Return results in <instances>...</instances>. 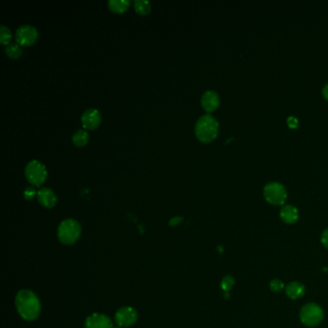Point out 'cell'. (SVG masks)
<instances>
[{"label": "cell", "mask_w": 328, "mask_h": 328, "mask_svg": "<svg viewBox=\"0 0 328 328\" xmlns=\"http://www.w3.org/2000/svg\"><path fill=\"white\" fill-rule=\"evenodd\" d=\"M16 307L19 316L27 322L37 320L42 311L41 301L38 295L28 289L20 290L17 293Z\"/></svg>", "instance_id": "6da1fadb"}, {"label": "cell", "mask_w": 328, "mask_h": 328, "mask_svg": "<svg viewBox=\"0 0 328 328\" xmlns=\"http://www.w3.org/2000/svg\"><path fill=\"white\" fill-rule=\"evenodd\" d=\"M194 133L202 142H210L217 138L219 133V122L211 115L201 116L195 123Z\"/></svg>", "instance_id": "7a4b0ae2"}, {"label": "cell", "mask_w": 328, "mask_h": 328, "mask_svg": "<svg viewBox=\"0 0 328 328\" xmlns=\"http://www.w3.org/2000/svg\"><path fill=\"white\" fill-rule=\"evenodd\" d=\"M81 225L74 219H67L63 221L57 230L59 241L64 244H72L81 236Z\"/></svg>", "instance_id": "3957f363"}, {"label": "cell", "mask_w": 328, "mask_h": 328, "mask_svg": "<svg viewBox=\"0 0 328 328\" xmlns=\"http://www.w3.org/2000/svg\"><path fill=\"white\" fill-rule=\"evenodd\" d=\"M325 314L323 308L314 302L304 305L299 313L301 323L308 328H315L319 326L323 322Z\"/></svg>", "instance_id": "277c9868"}, {"label": "cell", "mask_w": 328, "mask_h": 328, "mask_svg": "<svg viewBox=\"0 0 328 328\" xmlns=\"http://www.w3.org/2000/svg\"><path fill=\"white\" fill-rule=\"evenodd\" d=\"M25 177L28 182L35 187L42 185L47 176V171L46 166L39 160H32L25 166Z\"/></svg>", "instance_id": "5b68a950"}, {"label": "cell", "mask_w": 328, "mask_h": 328, "mask_svg": "<svg viewBox=\"0 0 328 328\" xmlns=\"http://www.w3.org/2000/svg\"><path fill=\"white\" fill-rule=\"evenodd\" d=\"M264 197L273 205H283L287 199V190L279 182H270L264 187Z\"/></svg>", "instance_id": "8992f818"}, {"label": "cell", "mask_w": 328, "mask_h": 328, "mask_svg": "<svg viewBox=\"0 0 328 328\" xmlns=\"http://www.w3.org/2000/svg\"><path fill=\"white\" fill-rule=\"evenodd\" d=\"M38 30L31 24H23L19 26L16 31V40L18 45L28 47L33 45L38 39Z\"/></svg>", "instance_id": "52a82bcc"}, {"label": "cell", "mask_w": 328, "mask_h": 328, "mask_svg": "<svg viewBox=\"0 0 328 328\" xmlns=\"http://www.w3.org/2000/svg\"><path fill=\"white\" fill-rule=\"evenodd\" d=\"M115 320L120 328H129L137 322L138 313L133 307L124 306L117 311Z\"/></svg>", "instance_id": "ba28073f"}, {"label": "cell", "mask_w": 328, "mask_h": 328, "mask_svg": "<svg viewBox=\"0 0 328 328\" xmlns=\"http://www.w3.org/2000/svg\"><path fill=\"white\" fill-rule=\"evenodd\" d=\"M81 121L84 129L94 130L98 127L101 121V114L95 108H89L82 114Z\"/></svg>", "instance_id": "9c48e42d"}, {"label": "cell", "mask_w": 328, "mask_h": 328, "mask_svg": "<svg viewBox=\"0 0 328 328\" xmlns=\"http://www.w3.org/2000/svg\"><path fill=\"white\" fill-rule=\"evenodd\" d=\"M85 328H114V325L108 316L100 313H94L87 318Z\"/></svg>", "instance_id": "30bf717a"}, {"label": "cell", "mask_w": 328, "mask_h": 328, "mask_svg": "<svg viewBox=\"0 0 328 328\" xmlns=\"http://www.w3.org/2000/svg\"><path fill=\"white\" fill-rule=\"evenodd\" d=\"M37 197H38L39 203L43 207L48 208V209L54 207L57 202V196H56L54 190L47 187L41 188L40 190H38Z\"/></svg>", "instance_id": "8fae6325"}, {"label": "cell", "mask_w": 328, "mask_h": 328, "mask_svg": "<svg viewBox=\"0 0 328 328\" xmlns=\"http://www.w3.org/2000/svg\"><path fill=\"white\" fill-rule=\"evenodd\" d=\"M200 102L201 106L207 113H212L220 105V96L215 91L209 90L202 94Z\"/></svg>", "instance_id": "7c38bea8"}, {"label": "cell", "mask_w": 328, "mask_h": 328, "mask_svg": "<svg viewBox=\"0 0 328 328\" xmlns=\"http://www.w3.org/2000/svg\"><path fill=\"white\" fill-rule=\"evenodd\" d=\"M298 210L293 205H285L281 208L280 218L287 225H294L298 221Z\"/></svg>", "instance_id": "4fadbf2b"}, {"label": "cell", "mask_w": 328, "mask_h": 328, "mask_svg": "<svg viewBox=\"0 0 328 328\" xmlns=\"http://www.w3.org/2000/svg\"><path fill=\"white\" fill-rule=\"evenodd\" d=\"M285 292L289 298L295 300L301 298L305 294V287L298 281H293L285 287Z\"/></svg>", "instance_id": "5bb4252c"}, {"label": "cell", "mask_w": 328, "mask_h": 328, "mask_svg": "<svg viewBox=\"0 0 328 328\" xmlns=\"http://www.w3.org/2000/svg\"><path fill=\"white\" fill-rule=\"evenodd\" d=\"M130 5V1L128 0H110L108 1V7L109 9L114 12L121 14L125 12Z\"/></svg>", "instance_id": "9a60e30c"}, {"label": "cell", "mask_w": 328, "mask_h": 328, "mask_svg": "<svg viewBox=\"0 0 328 328\" xmlns=\"http://www.w3.org/2000/svg\"><path fill=\"white\" fill-rule=\"evenodd\" d=\"M89 133L87 132L86 129H79L77 131L74 132V134L72 135V142L74 143V145L78 146V147H82L85 146L87 142L89 141Z\"/></svg>", "instance_id": "2e32d148"}, {"label": "cell", "mask_w": 328, "mask_h": 328, "mask_svg": "<svg viewBox=\"0 0 328 328\" xmlns=\"http://www.w3.org/2000/svg\"><path fill=\"white\" fill-rule=\"evenodd\" d=\"M5 53L11 59H17L22 55L21 46L17 43H11L5 47Z\"/></svg>", "instance_id": "e0dca14e"}, {"label": "cell", "mask_w": 328, "mask_h": 328, "mask_svg": "<svg viewBox=\"0 0 328 328\" xmlns=\"http://www.w3.org/2000/svg\"><path fill=\"white\" fill-rule=\"evenodd\" d=\"M134 7L136 12L141 16H146L151 11V3L147 0H135Z\"/></svg>", "instance_id": "ac0fdd59"}, {"label": "cell", "mask_w": 328, "mask_h": 328, "mask_svg": "<svg viewBox=\"0 0 328 328\" xmlns=\"http://www.w3.org/2000/svg\"><path fill=\"white\" fill-rule=\"evenodd\" d=\"M12 36L13 35L9 27H7L3 24L0 26V43L2 45L8 46L12 40Z\"/></svg>", "instance_id": "d6986e66"}, {"label": "cell", "mask_w": 328, "mask_h": 328, "mask_svg": "<svg viewBox=\"0 0 328 328\" xmlns=\"http://www.w3.org/2000/svg\"><path fill=\"white\" fill-rule=\"evenodd\" d=\"M235 284V279L233 278V277L231 276H226V277H224V279L222 280V283H221V287L222 289L225 291V292H229L232 287L234 286Z\"/></svg>", "instance_id": "ffe728a7"}, {"label": "cell", "mask_w": 328, "mask_h": 328, "mask_svg": "<svg viewBox=\"0 0 328 328\" xmlns=\"http://www.w3.org/2000/svg\"><path fill=\"white\" fill-rule=\"evenodd\" d=\"M270 289L272 292L279 293V292L285 290V285L280 279H274L270 283Z\"/></svg>", "instance_id": "44dd1931"}, {"label": "cell", "mask_w": 328, "mask_h": 328, "mask_svg": "<svg viewBox=\"0 0 328 328\" xmlns=\"http://www.w3.org/2000/svg\"><path fill=\"white\" fill-rule=\"evenodd\" d=\"M37 192H38V191H36L33 186H29V187H27V188L25 189V190H24V197H25L27 200H30V199H32V198L34 197V195Z\"/></svg>", "instance_id": "7402d4cb"}, {"label": "cell", "mask_w": 328, "mask_h": 328, "mask_svg": "<svg viewBox=\"0 0 328 328\" xmlns=\"http://www.w3.org/2000/svg\"><path fill=\"white\" fill-rule=\"evenodd\" d=\"M321 242L323 243V245L328 250V228L323 232L322 237H321Z\"/></svg>", "instance_id": "603a6c76"}, {"label": "cell", "mask_w": 328, "mask_h": 328, "mask_svg": "<svg viewBox=\"0 0 328 328\" xmlns=\"http://www.w3.org/2000/svg\"><path fill=\"white\" fill-rule=\"evenodd\" d=\"M182 221H183L182 217H174L172 220H170L169 225L171 226H176V225H180Z\"/></svg>", "instance_id": "cb8c5ba5"}, {"label": "cell", "mask_w": 328, "mask_h": 328, "mask_svg": "<svg viewBox=\"0 0 328 328\" xmlns=\"http://www.w3.org/2000/svg\"><path fill=\"white\" fill-rule=\"evenodd\" d=\"M288 124H289V126L292 127V128H296V127H297V124H298V121H297V119H295L294 117H290V118L288 119Z\"/></svg>", "instance_id": "d4e9b609"}, {"label": "cell", "mask_w": 328, "mask_h": 328, "mask_svg": "<svg viewBox=\"0 0 328 328\" xmlns=\"http://www.w3.org/2000/svg\"><path fill=\"white\" fill-rule=\"evenodd\" d=\"M323 94H324L325 98L328 100V83H327L323 88Z\"/></svg>", "instance_id": "484cf974"}, {"label": "cell", "mask_w": 328, "mask_h": 328, "mask_svg": "<svg viewBox=\"0 0 328 328\" xmlns=\"http://www.w3.org/2000/svg\"></svg>", "instance_id": "4316f807"}]
</instances>
